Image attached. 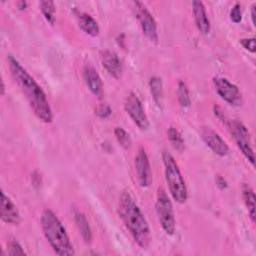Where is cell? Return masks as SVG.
<instances>
[{
  "label": "cell",
  "instance_id": "obj_23",
  "mask_svg": "<svg viewBox=\"0 0 256 256\" xmlns=\"http://www.w3.org/2000/svg\"><path fill=\"white\" fill-rule=\"evenodd\" d=\"M114 135H115L118 143L120 144V146H122L124 149L130 148V146L132 144L131 137L122 127H115Z\"/></svg>",
  "mask_w": 256,
  "mask_h": 256
},
{
  "label": "cell",
  "instance_id": "obj_3",
  "mask_svg": "<svg viewBox=\"0 0 256 256\" xmlns=\"http://www.w3.org/2000/svg\"><path fill=\"white\" fill-rule=\"evenodd\" d=\"M41 227L47 242L57 255L70 256L75 254L66 229L52 210L44 209L42 211Z\"/></svg>",
  "mask_w": 256,
  "mask_h": 256
},
{
  "label": "cell",
  "instance_id": "obj_19",
  "mask_svg": "<svg viewBox=\"0 0 256 256\" xmlns=\"http://www.w3.org/2000/svg\"><path fill=\"white\" fill-rule=\"evenodd\" d=\"M149 87L151 91L152 98L155 102V104L159 107L162 108V103H163V84L162 81L159 77L153 76L149 80Z\"/></svg>",
  "mask_w": 256,
  "mask_h": 256
},
{
  "label": "cell",
  "instance_id": "obj_32",
  "mask_svg": "<svg viewBox=\"0 0 256 256\" xmlns=\"http://www.w3.org/2000/svg\"><path fill=\"white\" fill-rule=\"evenodd\" d=\"M4 94H5V85L3 80H1V95H4Z\"/></svg>",
  "mask_w": 256,
  "mask_h": 256
},
{
  "label": "cell",
  "instance_id": "obj_17",
  "mask_svg": "<svg viewBox=\"0 0 256 256\" xmlns=\"http://www.w3.org/2000/svg\"><path fill=\"white\" fill-rule=\"evenodd\" d=\"M74 220L84 242L90 244L92 242V230L86 216L82 212L76 211L74 213Z\"/></svg>",
  "mask_w": 256,
  "mask_h": 256
},
{
  "label": "cell",
  "instance_id": "obj_12",
  "mask_svg": "<svg viewBox=\"0 0 256 256\" xmlns=\"http://www.w3.org/2000/svg\"><path fill=\"white\" fill-rule=\"evenodd\" d=\"M1 219L8 224L17 225L21 221V215L16 205L4 193L1 192Z\"/></svg>",
  "mask_w": 256,
  "mask_h": 256
},
{
  "label": "cell",
  "instance_id": "obj_22",
  "mask_svg": "<svg viewBox=\"0 0 256 256\" xmlns=\"http://www.w3.org/2000/svg\"><path fill=\"white\" fill-rule=\"evenodd\" d=\"M177 97H178L179 104L183 108L190 107L191 99H190V96H189V90H188V87H187L186 83L184 81H182V80H180L179 83H178Z\"/></svg>",
  "mask_w": 256,
  "mask_h": 256
},
{
  "label": "cell",
  "instance_id": "obj_27",
  "mask_svg": "<svg viewBox=\"0 0 256 256\" xmlns=\"http://www.w3.org/2000/svg\"><path fill=\"white\" fill-rule=\"evenodd\" d=\"M112 113V109L111 107L106 104V103H102V104H99L96 108V114L100 117V118H107L111 115Z\"/></svg>",
  "mask_w": 256,
  "mask_h": 256
},
{
  "label": "cell",
  "instance_id": "obj_16",
  "mask_svg": "<svg viewBox=\"0 0 256 256\" xmlns=\"http://www.w3.org/2000/svg\"><path fill=\"white\" fill-rule=\"evenodd\" d=\"M73 13H74L75 18L78 22L79 27L86 34H88L92 37L98 36V34L100 32V28H99V25H98L97 21L92 16H90L89 14H87L83 11H80L78 9H74Z\"/></svg>",
  "mask_w": 256,
  "mask_h": 256
},
{
  "label": "cell",
  "instance_id": "obj_21",
  "mask_svg": "<svg viewBox=\"0 0 256 256\" xmlns=\"http://www.w3.org/2000/svg\"><path fill=\"white\" fill-rule=\"evenodd\" d=\"M167 137L172 145V147L179 151V152H182L185 148V145H184V140L180 134V132L173 126H170L168 129H167Z\"/></svg>",
  "mask_w": 256,
  "mask_h": 256
},
{
  "label": "cell",
  "instance_id": "obj_24",
  "mask_svg": "<svg viewBox=\"0 0 256 256\" xmlns=\"http://www.w3.org/2000/svg\"><path fill=\"white\" fill-rule=\"evenodd\" d=\"M8 254L9 255H24L25 252L22 246L16 240H10L7 244Z\"/></svg>",
  "mask_w": 256,
  "mask_h": 256
},
{
  "label": "cell",
  "instance_id": "obj_8",
  "mask_svg": "<svg viewBox=\"0 0 256 256\" xmlns=\"http://www.w3.org/2000/svg\"><path fill=\"white\" fill-rule=\"evenodd\" d=\"M212 82L216 93L228 104L232 106H240L242 104L243 99L239 88L227 78L216 76Z\"/></svg>",
  "mask_w": 256,
  "mask_h": 256
},
{
  "label": "cell",
  "instance_id": "obj_9",
  "mask_svg": "<svg viewBox=\"0 0 256 256\" xmlns=\"http://www.w3.org/2000/svg\"><path fill=\"white\" fill-rule=\"evenodd\" d=\"M124 109L134 124L138 126V128L141 130H146L149 127V120L147 115L144 111L140 99L135 93L130 92L127 95L124 102Z\"/></svg>",
  "mask_w": 256,
  "mask_h": 256
},
{
  "label": "cell",
  "instance_id": "obj_26",
  "mask_svg": "<svg viewBox=\"0 0 256 256\" xmlns=\"http://www.w3.org/2000/svg\"><path fill=\"white\" fill-rule=\"evenodd\" d=\"M240 44L243 46V48L247 51H249L250 53H255L256 48H255V38L254 37H250V38H242L240 39Z\"/></svg>",
  "mask_w": 256,
  "mask_h": 256
},
{
  "label": "cell",
  "instance_id": "obj_14",
  "mask_svg": "<svg viewBox=\"0 0 256 256\" xmlns=\"http://www.w3.org/2000/svg\"><path fill=\"white\" fill-rule=\"evenodd\" d=\"M83 78L91 93L101 99L103 96V83L96 69L90 65H86L83 69Z\"/></svg>",
  "mask_w": 256,
  "mask_h": 256
},
{
  "label": "cell",
  "instance_id": "obj_4",
  "mask_svg": "<svg viewBox=\"0 0 256 256\" xmlns=\"http://www.w3.org/2000/svg\"><path fill=\"white\" fill-rule=\"evenodd\" d=\"M165 179L168 185L169 192L172 198L179 204H183L188 199L187 187L185 180L179 170V167L173 158V156L168 152H163L162 154Z\"/></svg>",
  "mask_w": 256,
  "mask_h": 256
},
{
  "label": "cell",
  "instance_id": "obj_1",
  "mask_svg": "<svg viewBox=\"0 0 256 256\" xmlns=\"http://www.w3.org/2000/svg\"><path fill=\"white\" fill-rule=\"evenodd\" d=\"M7 60L11 74L25 95L33 113L42 122L51 123L53 119L52 110L42 88L13 55L9 54Z\"/></svg>",
  "mask_w": 256,
  "mask_h": 256
},
{
  "label": "cell",
  "instance_id": "obj_2",
  "mask_svg": "<svg viewBox=\"0 0 256 256\" xmlns=\"http://www.w3.org/2000/svg\"><path fill=\"white\" fill-rule=\"evenodd\" d=\"M118 212L135 243L143 249L147 248L151 241L149 225L135 200L127 191L122 192L119 197Z\"/></svg>",
  "mask_w": 256,
  "mask_h": 256
},
{
  "label": "cell",
  "instance_id": "obj_30",
  "mask_svg": "<svg viewBox=\"0 0 256 256\" xmlns=\"http://www.w3.org/2000/svg\"><path fill=\"white\" fill-rule=\"evenodd\" d=\"M17 7L20 10H25L27 8V2L26 1H19V2H17Z\"/></svg>",
  "mask_w": 256,
  "mask_h": 256
},
{
  "label": "cell",
  "instance_id": "obj_11",
  "mask_svg": "<svg viewBox=\"0 0 256 256\" xmlns=\"http://www.w3.org/2000/svg\"><path fill=\"white\" fill-rule=\"evenodd\" d=\"M200 136L204 143L217 155L226 156L229 154V147L222 137L210 127H202Z\"/></svg>",
  "mask_w": 256,
  "mask_h": 256
},
{
  "label": "cell",
  "instance_id": "obj_6",
  "mask_svg": "<svg viewBox=\"0 0 256 256\" xmlns=\"http://www.w3.org/2000/svg\"><path fill=\"white\" fill-rule=\"evenodd\" d=\"M229 132L234 139L237 147L242 152L244 157L254 166L255 156L250 141V135L246 126L238 120H230L227 122Z\"/></svg>",
  "mask_w": 256,
  "mask_h": 256
},
{
  "label": "cell",
  "instance_id": "obj_13",
  "mask_svg": "<svg viewBox=\"0 0 256 256\" xmlns=\"http://www.w3.org/2000/svg\"><path fill=\"white\" fill-rule=\"evenodd\" d=\"M101 62L105 70L110 76L115 79H119L123 73V65L116 53L110 50H104L101 52Z\"/></svg>",
  "mask_w": 256,
  "mask_h": 256
},
{
  "label": "cell",
  "instance_id": "obj_18",
  "mask_svg": "<svg viewBox=\"0 0 256 256\" xmlns=\"http://www.w3.org/2000/svg\"><path fill=\"white\" fill-rule=\"evenodd\" d=\"M242 194H243V199L245 202V205L248 210L249 217L251 218L252 222H255L256 219V197L253 189L248 185L244 184L242 188Z\"/></svg>",
  "mask_w": 256,
  "mask_h": 256
},
{
  "label": "cell",
  "instance_id": "obj_7",
  "mask_svg": "<svg viewBox=\"0 0 256 256\" xmlns=\"http://www.w3.org/2000/svg\"><path fill=\"white\" fill-rule=\"evenodd\" d=\"M134 11L135 15L140 23V26L142 28V31L144 35L147 37V39L154 43H158V31H157V23L153 17V15L150 13V11L146 8V6L140 2V1H134Z\"/></svg>",
  "mask_w": 256,
  "mask_h": 256
},
{
  "label": "cell",
  "instance_id": "obj_15",
  "mask_svg": "<svg viewBox=\"0 0 256 256\" xmlns=\"http://www.w3.org/2000/svg\"><path fill=\"white\" fill-rule=\"evenodd\" d=\"M192 10H193L194 20H195V23H196V26H197L198 30L203 35L209 34L210 29H211V25H210V21H209V18L207 16L206 9H205V6H204L203 2L197 1V0L193 1L192 2Z\"/></svg>",
  "mask_w": 256,
  "mask_h": 256
},
{
  "label": "cell",
  "instance_id": "obj_10",
  "mask_svg": "<svg viewBox=\"0 0 256 256\" xmlns=\"http://www.w3.org/2000/svg\"><path fill=\"white\" fill-rule=\"evenodd\" d=\"M135 170L137 182L141 188H147L152 182V172L149 158L143 147H140L135 156Z\"/></svg>",
  "mask_w": 256,
  "mask_h": 256
},
{
  "label": "cell",
  "instance_id": "obj_29",
  "mask_svg": "<svg viewBox=\"0 0 256 256\" xmlns=\"http://www.w3.org/2000/svg\"><path fill=\"white\" fill-rule=\"evenodd\" d=\"M216 184H217V186H218L221 190H223V189H225V188L227 187V182H226V180H225L223 177H221V176H218V177H217Z\"/></svg>",
  "mask_w": 256,
  "mask_h": 256
},
{
  "label": "cell",
  "instance_id": "obj_5",
  "mask_svg": "<svg viewBox=\"0 0 256 256\" xmlns=\"http://www.w3.org/2000/svg\"><path fill=\"white\" fill-rule=\"evenodd\" d=\"M155 209L164 232L168 235H173L176 231L174 210L170 198L162 187H159L157 190Z\"/></svg>",
  "mask_w": 256,
  "mask_h": 256
},
{
  "label": "cell",
  "instance_id": "obj_28",
  "mask_svg": "<svg viewBox=\"0 0 256 256\" xmlns=\"http://www.w3.org/2000/svg\"><path fill=\"white\" fill-rule=\"evenodd\" d=\"M213 111H214V114H215V116L220 120V121H222V122H226V118H225V115H224V113H223V111L221 110V108L219 107V106H216V105H214L213 106Z\"/></svg>",
  "mask_w": 256,
  "mask_h": 256
},
{
  "label": "cell",
  "instance_id": "obj_25",
  "mask_svg": "<svg viewBox=\"0 0 256 256\" xmlns=\"http://www.w3.org/2000/svg\"><path fill=\"white\" fill-rule=\"evenodd\" d=\"M230 19L234 23H240L242 20V12H241V5L240 3H235L230 10Z\"/></svg>",
  "mask_w": 256,
  "mask_h": 256
},
{
  "label": "cell",
  "instance_id": "obj_31",
  "mask_svg": "<svg viewBox=\"0 0 256 256\" xmlns=\"http://www.w3.org/2000/svg\"><path fill=\"white\" fill-rule=\"evenodd\" d=\"M255 4H253L252 5V7H251V18H252V23H253V25H255Z\"/></svg>",
  "mask_w": 256,
  "mask_h": 256
},
{
  "label": "cell",
  "instance_id": "obj_20",
  "mask_svg": "<svg viewBox=\"0 0 256 256\" xmlns=\"http://www.w3.org/2000/svg\"><path fill=\"white\" fill-rule=\"evenodd\" d=\"M39 7L45 20L53 25L55 23V4L50 0H42L39 2Z\"/></svg>",
  "mask_w": 256,
  "mask_h": 256
}]
</instances>
